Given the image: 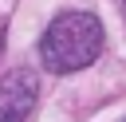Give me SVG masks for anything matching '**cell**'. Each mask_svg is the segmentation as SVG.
<instances>
[{
    "mask_svg": "<svg viewBox=\"0 0 126 122\" xmlns=\"http://www.w3.org/2000/svg\"><path fill=\"white\" fill-rule=\"evenodd\" d=\"M102 39L106 35L94 12H59L39 39V59L51 75H71L102 55Z\"/></svg>",
    "mask_w": 126,
    "mask_h": 122,
    "instance_id": "1",
    "label": "cell"
},
{
    "mask_svg": "<svg viewBox=\"0 0 126 122\" xmlns=\"http://www.w3.org/2000/svg\"><path fill=\"white\" fill-rule=\"evenodd\" d=\"M39 98V75L16 67L0 79V122H28Z\"/></svg>",
    "mask_w": 126,
    "mask_h": 122,
    "instance_id": "2",
    "label": "cell"
},
{
    "mask_svg": "<svg viewBox=\"0 0 126 122\" xmlns=\"http://www.w3.org/2000/svg\"><path fill=\"white\" fill-rule=\"evenodd\" d=\"M122 8H126V0H122Z\"/></svg>",
    "mask_w": 126,
    "mask_h": 122,
    "instance_id": "3",
    "label": "cell"
}]
</instances>
